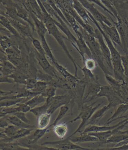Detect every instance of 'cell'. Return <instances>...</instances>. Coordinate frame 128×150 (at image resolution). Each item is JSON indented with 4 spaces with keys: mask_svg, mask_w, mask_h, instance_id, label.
<instances>
[{
    "mask_svg": "<svg viewBox=\"0 0 128 150\" xmlns=\"http://www.w3.org/2000/svg\"><path fill=\"white\" fill-rule=\"evenodd\" d=\"M43 22H44L46 27L47 28L49 33L52 35L54 37V38L56 40L59 45L63 50L67 56L73 64L75 71L74 75L78 77V70L79 69V64L76 62L75 59H74L73 57L71 54L65 44V40H69L68 38L62 35L61 32L59 30L58 27L56 25V24L54 22L53 18L48 13L44 15Z\"/></svg>",
    "mask_w": 128,
    "mask_h": 150,
    "instance_id": "obj_1",
    "label": "cell"
},
{
    "mask_svg": "<svg viewBox=\"0 0 128 150\" xmlns=\"http://www.w3.org/2000/svg\"><path fill=\"white\" fill-rule=\"evenodd\" d=\"M80 31L91 52L92 58L96 60L98 65L100 67L105 74H108L112 75V74L104 64L105 59L102 52L100 44L98 40L94 35L89 34L82 27H81Z\"/></svg>",
    "mask_w": 128,
    "mask_h": 150,
    "instance_id": "obj_2",
    "label": "cell"
},
{
    "mask_svg": "<svg viewBox=\"0 0 128 150\" xmlns=\"http://www.w3.org/2000/svg\"><path fill=\"white\" fill-rule=\"evenodd\" d=\"M95 103L96 102L93 103V104H91V105H87L85 103H84L82 105L81 108V111L79 114L76 117H75V118L73 119V120H71L70 121V123H73L79 119H81V122L75 132H74L73 133L70 135V136H69L68 137L70 138V137L73 136L74 135H75L76 134L78 133L81 134L82 132H83V131L84 130V128H85L86 127L87 124L90 118L91 117L94 113L101 105L102 103H99L96 106H94Z\"/></svg>",
    "mask_w": 128,
    "mask_h": 150,
    "instance_id": "obj_3",
    "label": "cell"
},
{
    "mask_svg": "<svg viewBox=\"0 0 128 150\" xmlns=\"http://www.w3.org/2000/svg\"><path fill=\"white\" fill-rule=\"evenodd\" d=\"M46 146H52L56 150H92L93 149L87 148L86 147H82L77 144L71 141L69 138L57 141H48L44 142L41 144Z\"/></svg>",
    "mask_w": 128,
    "mask_h": 150,
    "instance_id": "obj_4",
    "label": "cell"
},
{
    "mask_svg": "<svg viewBox=\"0 0 128 150\" xmlns=\"http://www.w3.org/2000/svg\"><path fill=\"white\" fill-rule=\"evenodd\" d=\"M85 7L87 10L88 11L91 13L94 18L99 23H104L109 26L113 25V23L110 22L107 17L104 15L103 13L99 12L97 8H96L94 4L89 2L87 0H78Z\"/></svg>",
    "mask_w": 128,
    "mask_h": 150,
    "instance_id": "obj_5",
    "label": "cell"
},
{
    "mask_svg": "<svg viewBox=\"0 0 128 150\" xmlns=\"http://www.w3.org/2000/svg\"><path fill=\"white\" fill-rule=\"evenodd\" d=\"M72 100L71 95L66 94V95H59L47 99V101L50 107L48 110V113L53 114L54 112L60 108L62 106L70 103Z\"/></svg>",
    "mask_w": 128,
    "mask_h": 150,
    "instance_id": "obj_6",
    "label": "cell"
},
{
    "mask_svg": "<svg viewBox=\"0 0 128 150\" xmlns=\"http://www.w3.org/2000/svg\"><path fill=\"white\" fill-rule=\"evenodd\" d=\"M94 36L98 40L99 43L100 44L101 50L105 59V62L110 69H113L111 52L108 45H107L106 42H105L103 36L97 28H95V33Z\"/></svg>",
    "mask_w": 128,
    "mask_h": 150,
    "instance_id": "obj_7",
    "label": "cell"
},
{
    "mask_svg": "<svg viewBox=\"0 0 128 150\" xmlns=\"http://www.w3.org/2000/svg\"><path fill=\"white\" fill-rule=\"evenodd\" d=\"M99 82L87 83L85 88V93L84 95L83 100L84 103L90 102L92 100L96 98V96L98 94L101 88Z\"/></svg>",
    "mask_w": 128,
    "mask_h": 150,
    "instance_id": "obj_8",
    "label": "cell"
},
{
    "mask_svg": "<svg viewBox=\"0 0 128 150\" xmlns=\"http://www.w3.org/2000/svg\"><path fill=\"white\" fill-rule=\"evenodd\" d=\"M8 18L12 25L16 29V30L23 38L31 39L33 37V30L29 24H24L17 21L14 20L11 18Z\"/></svg>",
    "mask_w": 128,
    "mask_h": 150,
    "instance_id": "obj_9",
    "label": "cell"
},
{
    "mask_svg": "<svg viewBox=\"0 0 128 150\" xmlns=\"http://www.w3.org/2000/svg\"><path fill=\"white\" fill-rule=\"evenodd\" d=\"M100 25L104 32L110 38L115 45H118L123 48L120 35L116 26L115 25L109 26L104 23H101Z\"/></svg>",
    "mask_w": 128,
    "mask_h": 150,
    "instance_id": "obj_10",
    "label": "cell"
},
{
    "mask_svg": "<svg viewBox=\"0 0 128 150\" xmlns=\"http://www.w3.org/2000/svg\"><path fill=\"white\" fill-rule=\"evenodd\" d=\"M128 119V118H127L126 119L123 120L122 121H121L116 125L111 126L105 125L104 126H98L97 125H88L84 129V130L81 134L88 133L90 132H102V131H107L109 130H114L122 125V124L125 123Z\"/></svg>",
    "mask_w": 128,
    "mask_h": 150,
    "instance_id": "obj_11",
    "label": "cell"
},
{
    "mask_svg": "<svg viewBox=\"0 0 128 150\" xmlns=\"http://www.w3.org/2000/svg\"><path fill=\"white\" fill-rule=\"evenodd\" d=\"M77 37H78L77 42V49L76 50L81 56L82 59L84 62L86 59L84 56L85 54H87L88 56L90 58H92V55L91 52L90 50V48L84 39L82 34L81 35H79Z\"/></svg>",
    "mask_w": 128,
    "mask_h": 150,
    "instance_id": "obj_12",
    "label": "cell"
},
{
    "mask_svg": "<svg viewBox=\"0 0 128 150\" xmlns=\"http://www.w3.org/2000/svg\"><path fill=\"white\" fill-rule=\"evenodd\" d=\"M49 128L48 127L45 129H37L31 136L28 137L27 143L24 145L23 147L27 148L28 145L36 144L40 139L42 138L47 133L48 131H49Z\"/></svg>",
    "mask_w": 128,
    "mask_h": 150,
    "instance_id": "obj_13",
    "label": "cell"
},
{
    "mask_svg": "<svg viewBox=\"0 0 128 150\" xmlns=\"http://www.w3.org/2000/svg\"><path fill=\"white\" fill-rule=\"evenodd\" d=\"M110 109L111 108L110 106L107 105L104 106L99 110H96L89 120L87 124L86 127L88 125H96Z\"/></svg>",
    "mask_w": 128,
    "mask_h": 150,
    "instance_id": "obj_14",
    "label": "cell"
},
{
    "mask_svg": "<svg viewBox=\"0 0 128 150\" xmlns=\"http://www.w3.org/2000/svg\"><path fill=\"white\" fill-rule=\"evenodd\" d=\"M73 7L83 20L86 23L89 24L90 22H91V19L88 13V11L78 0H74Z\"/></svg>",
    "mask_w": 128,
    "mask_h": 150,
    "instance_id": "obj_15",
    "label": "cell"
},
{
    "mask_svg": "<svg viewBox=\"0 0 128 150\" xmlns=\"http://www.w3.org/2000/svg\"><path fill=\"white\" fill-rule=\"evenodd\" d=\"M35 24V30L38 35L39 38L42 36H45L48 32V30L46 27L45 23L43 21L40 20L34 13H30Z\"/></svg>",
    "mask_w": 128,
    "mask_h": 150,
    "instance_id": "obj_16",
    "label": "cell"
},
{
    "mask_svg": "<svg viewBox=\"0 0 128 150\" xmlns=\"http://www.w3.org/2000/svg\"><path fill=\"white\" fill-rule=\"evenodd\" d=\"M5 117H6V118L7 119V120L9 122V123L16 126L19 128H36L35 125H31L30 124L26 123L25 122L23 121L22 120H21L18 117H17V116H16L15 115H13V114L8 115Z\"/></svg>",
    "mask_w": 128,
    "mask_h": 150,
    "instance_id": "obj_17",
    "label": "cell"
},
{
    "mask_svg": "<svg viewBox=\"0 0 128 150\" xmlns=\"http://www.w3.org/2000/svg\"><path fill=\"white\" fill-rule=\"evenodd\" d=\"M0 22H1V25L4 28H5L7 30H8L12 35L16 37V38H23L18 31L16 30V29L13 27V25H12V23H11V22L7 17L1 15L0 17Z\"/></svg>",
    "mask_w": 128,
    "mask_h": 150,
    "instance_id": "obj_18",
    "label": "cell"
},
{
    "mask_svg": "<svg viewBox=\"0 0 128 150\" xmlns=\"http://www.w3.org/2000/svg\"><path fill=\"white\" fill-rule=\"evenodd\" d=\"M69 138V137H68ZM71 141L75 143H81L86 142H97L99 141L97 137L90 135L88 133L81 134L80 136L77 137H71L69 138Z\"/></svg>",
    "mask_w": 128,
    "mask_h": 150,
    "instance_id": "obj_19",
    "label": "cell"
},
{
    "mask_svg": "<svg viewBox=\"0 0 128 150\" xmlns=\"http://www.w3.org/2000/svg\"><path fill=\"white\" fill-rule=\"evenodd\" d=\"M79 68H80L83 72L84 75V78L82 80L86 83H90V82H97L98 81V77L97 75H95L92 72V70H89L87 69L86 67L84 66L82 67L80 65H78Z\"/></svg>",
    "mask_w": 128,
    "mask_h": 150,
    "instance_id": "obj_20",
    "label": "cell"
},
{
    "mask_svg": "<svg viewBox=\"0 0 128 150\" xmlns=\"http://www.w3.org/2000/svg\"><path fill=\"white\" fill-rule=\"evenodd\" d=\"M46 101L47 98L44 96L42 94H39L25 102V103L27 104L32 109L38 106L39 105L42 103H45Z\"/></svg>",
    "mask_w": 128,
    "mask_h": 150,
    "instance_id": "obj_21",
    "label": "cell"
},
{
    "mask_svg": "<svg viewBox=\"0 0 128 150\" xmlns=\"http://www.w3.org/2000/svg\"><path fill=\"white\" fill-rule=\"evenodd\" d=\"M128 110V103H123L120 104L118 108H117L113 115L107 120L105 125H109L115 121V119L117 118L120 115L124 113Z\"/></svg>",
    "mask_w": 128,
    "mask_h": 150,
    "instance_id": "obj_22",
    "label": "cell"
},
{
    "mask_svg": "<svg viewBox=\"0 0 128 150\" xmlns=\"http://www.w3.org/2000/svg\"><path fill=\"white\" fill-rule=\"evenodd\" d=\"M40 38L41 43H42V46L43 47L44 50H45L46 55L50 59V60H51L53 64H54L57 62L58 61L54 57V55L52 52V50L49 47L48 43L47 42L45 36L40 37Z\"/></svg>",
    "mask_w": 128,
    "mask_h": 150,
    "instance_id": "obj_23",
    "label": "cell"
},
{
    "mask_svg": "<svg viewBox=\"0 0 128 150\" xmlns=\"http://www.w3.org/2000/svg\"><path fill=\"white\" fill-rule=\"evenodd\" d=\"M20 128L17 127L16 126L11 124V125H9L8 126H7L5 129H1L3 130V131L2 130L1 131L6 136L7 138L4 139H1V140H4L1 141V142H7L8 140L12 138V137L14 136V135L16 134L18 130Z\"/></svg>",
    "mask_w": 128,
    "mask_h": 150,
    "instance_id": "obj_24",
    "label": "cell"
},
{
    "mask_svg": "<svg viewBox=\"0 0 128 150\" xmlns=\"http://www.w3.org/2000/svg\"><path fill=\"white\" fill-rule=\"evenodd\" d=\"M90 135L94 136L98 139L100 142L105 144L107 140H108L111 136L113 135V130L102 131V132H90L88 133Z\"/></svg>",
    "mask_w": 128,
    "mask_h": 150,
    "instance_id": "obj_25",
    "label": "cell"
},
{
    "mask_svg": "<svg viewBox=\"0 0 128 150\" xmlns=\"http://www.w3.org/2000/svg\"><path fill=\"white\" fill-rule=\"evenodd\" d=\"M51 114L49 113H46L40 116L38 118V128L45 129L47 128L49 126Z\"/></svg>",
    "mask_w": 128,
    "mask_h": 150,
    "instance_id": "obj_26",
    "label": "cell"
},
{
    "mask_svg": "<svg viewBox=\"0 0 128 150\" xmlns=\"http://www.w3.org/2000/svg\"><path fill=\"white\" fill-rule=\"evenodd\" d=\"M35 129L30 128H20L16 134L14 135V136L12 137V138L8 140L7 142H12L15 140H18L20 139L23 138L25 137L28 136L31 132L34 130Z\"/></svg>",
    "mask_w": 128,
    "mask_h": 150,
    "instance_id": "obj_27",
    "label": "cell"
},
{
    "mask_svg": "<svg viewBox=\"0 0 128 150\" xmlns=\"http://www.w3.org/2000/svg\"><path fill=\"white\" fill-rule=\"evenodd\" d=\"M53 131L57 137L63 139L68 133V129L66 123H62L54 126Z\"/></svg>",
    "mask_w": 128,
    "mask_h": 150,
    "instance_id": "obj_28",
    "label": "cell"
},
{
    "mask_svg": "<svg viewBox=\"0 0 128 150\" xmlns=\"http://www.w3.org/2000/svg\"><path fill=\"white\" fill-rule=\"evenodd\" d=\"M49 107H50L49 104L47 101H46V102H45L43 105L31 109V110H30V112L33 114L34 115H35V117L38 118L42 114L47 113Z\"/></svg>",
    "mask_w": 128,
    "mask_h": 150,
    "instance_id": "obj_29",
    "label": "cell"
},
{
    "mask_svg": "<svg viewBox=\"0 0 128 150\" xmlns=\"http://www.w3.org/2000/svg\"><path fill=\"white\" fill-rule=\"evenodd\" d=\"M27 100L26 98H11L5 99V100H1V107H10L16 105L23 101Z\"/></svg>",
    "mask_w": 128,
    "mask_h": 150,
    "instance_id": "obj_30",
    "label": "cell"
},
{
    "mask_svg": "<svg viewBox=\"0 0 128 150\" xmlns=\"http://www.w3.org/2000/svg\"><path fill=\"white\" fill-rule=\"evenodd\" d=\"M10 78L13 79L14 81L17 84H25L27 79H28L26 75L19 72L14 71L11 75H9Z\"/></svg>",
    "mask_w": 128,
    "mask_h": 150,
    "instance_id": "obj_31",
    "label": "cell"
},
{
    "mask_svg": "<svg viewBox=\"0 0 128 150\" xmlns=\"http://www.w3.org/2000/svg\"><path fill=\"white\" fill-rule=\"evenodd\" d=\"M69 109V107L67 104L63 105L60 107V110H59L58 114L57 115V118L55 119L53 123L49 126V128L54 127V126H55V125L58 124L60 120H62V119L65 117V115H66Z\"/></svg>",
    "mask_w": 128,
    "mask_h": 150,
    "instance_id": "obj_32",
    "label": "cell"
},
{
    "mask_svg": "<svg viewBox=\"0 0 128 150\" xmlns=\"http://www.w3.org/2000/svg\"><path fill=\"white\" fill-rule=\"evenodd\" d=\"M128 138V134H115L107 140L105 144H118Z\"/></svg>",
    "mask_w": 128,
    "mask_h": 150,
    "instance_id": "obj_33",
    "label": "cell"
},
{
    "mask_svg": "<svg viewBox=\"0 0 128 150\" xmlns=\"http://www.w3.org/2000/svg\"><path fill=\"white\" fill-rule=\"evenodd\" d=\"M14 45L13 42L9 38L8 35H1V50L4 51L7 48L12 47Z\"/></svg>",
    "mask_w": 128,
    "mask_h": 150,
    "instance_id": "obj_34",
    "label": "cell"
},
{
    "mask_svg": "<svg viewBox=\"0 0 128 150\" xmlns=\"http://www.w3.org/2000/svg\"><path fill=\"white\" fill-rule=\"evenodd\" d=\"M48 86L49 84L47 82L43 80H39L37 81L36 86L32 91L37 93L41 94L46 89Z\"/></svg>",
    "mask_w": 128,
    "mask_h": 150,
    "instance_id": "obj_35",
    "label": "cell"
},
{
    "mask_svg": "<svg viewBox=\"0 0 128 150\" xmlns=\"http://www.w3.org/2000/svg\"><path fill=\"white\" fill-rule=\"evenodd\" d=\"M57 87L49 85L46 89L42 93V95L47 99H50L56 96Z\"/></svg>",
    "mask_w": 128,
    "mask_h": 150,
    "instance_id": "obj_36",
    "label": "cell"
},
{
    "mask_svg": "<svg viewBox=\"0 0 128 150\" xmlns=\"http://www.w3.org/2000/svg\"><path fill=\"white\" fill-rule=\"evenodd\" d=\"M32 41V45H33L34 47L36 50H37L39 54L42 55H46L45 50H44L43 47L42 46L41 42L37 40L36 38L33 37L31 39H30Z\"/></svg>",
    "mask_w": 128,
    "mask_h": 150,
    "instance_id": "obj_37",
    "label": "cell"
},
{
    "mask_svg": "<svg viewBox=\"0 0 128 150\" xmlns=\"http://www.w3.org/2000/svg\"><path fill=\"white\" fill-rule=\"evenodd\" d=\"M18 112L16 107L10 106V107H1V114L0 117H5L8 115H12L16 112Z\"/></svg>",
    "mask_w": 128,
    "mask_h": 150,
    "instance_id": "obj_38",
    "label": "cell"
},
{
    "mask_svg": "<svg viewBox=\"0 0 128 150\" xmlns=\"http://www.w3.org/2000/svg\"><path fill=\"white\" fill-rule=\"evenodd\" d=\"M84 66L86 67L87 69L90 70H93L97 67V64H98L96 60L93 58L89 57L88 59H86L85 62H84Z\"/></svg>",
    "mask_w": 128,
    "mask_h": 150,
    "instance_id": "obj_39",
    "label": "cell"
},
{
    "mask_svg": "<svg viewBox=\"0 0 128 150\" xmlns=\"http://www.w3.org/2000/svg\"><path fill=\"white\" fill-rule=\"evenodd\" d=\"M122 62L125 71V82L128 84V54L125 56H122Z\"/></svg>",
    "mask_w": 128,
    "mask_h": 150,
    "instance_id": "obj_40",
    "label": "cell"
},
{
    "mask_svg": "<svg viewBox=\"0 0 128 150\" xmlns=\"http://www.w3.org/2000/svg\"><path fill=\"white\" fill-rule=\"evenodd\" d=\"M37 79H34V78H28L27 79L25 85H26V88L27 90H31L32 91L33 89H34L36 84H37Z\"/></svg>",
    "mask_w": 128,
    "mask_h": 150,
    "instance_id": "obj_41",
    "label": "cell"
},
{
    "mask_svg": "<svg viewBox=\"0 0 128 150\" xmlns=\"http://www.w3.org/2000/svg\"><path fill=\"white\" fill-rule=\"evenodd\" d=\"M16 108H17L18 112H22L26 113L27 112H30V110H31V108L26 103H19L16 105Z\"/></svg>",
    "mask_w": 128,
    "mask_h": 150,
    "instance_id": "obj_42",
    "label": "cell"
},
{
    "mask_svg": "<svg viewBox=\"0 0 128 150\" xmlns=\"http://www.w3.org/2000/svg\"><path fill=\"white\" fill-rule=\"evenodd\" d=\"M87 1H88L89 2H91L92 3L95 4H96L97 5L101 7L102 8H103L104 10L105 11V12H107L111 16H112V17L115 18V16H114L113 14L112 13L111 11L109 10L106 7H105V6L102 3L101 1L100 0H87Z\"/></svg>",
    "mask_w": 128,
    "mask_h": 150,
    "instance_id": "obj_43",
    "label": "cell"
},
{
    "mask_svg": "<svg viewBox=\"0 0 128 150\" xmlns=\"http://www.w3.org/2000/svg\"><path fill=\"white\" fill-rule=\"evenodd\" d=\"M13 115H14L18 117L21 120H22L24 122H25L26 123L30 124V122L28 119L27 118V116L26 115V113L22 112H17L13 114Z\"/></svg>",
    "mask_w": 128,
    "mask_h": 150,
    "instance_id": "obj_44",
    "label": "cell"
},
{
    "mask_svg": "<svg viewBox=\"0 0 128 150\" xmlns=\"http://www.w3.org/2000/svg\"><path fill=\"white\" fill-rule=\"evenodd\" d=\"M15 82L8 75H1V83H13Z\"/></svg>",
    "mask_w": 128,
    "mask_h": 150,
    "instance_id": "obj_45",
    "label": "cell"
},
{
    "mask_svg": "<svg viewBox=\"0 0 128 150\" xmlns=\"http://www.w3.org/2000/svg\"><path fill=\"white\" fill-rule=\"evenodd\" d=\"M9 122L8 121L6 117H1L0 120V127L1 129H5L9 125Z\"/></svg>",
    "mask_w": 128,
    "mask_h": 150,
    "instance_id": "obj_46",
    "label": "cell"
},
{
    "mask_svg": "<svg viewBox=\"0 0 128 150\" xmlns=\"http://www.w3.org/2000/svg\"><path fill=\"white\" fill-rule=\"evenodd\" d=\"M109 150H128V144L124 145L118 147H113V148L109 149Z\"/></svg>",
    "mask_w": 128,
    "mask_h": 150,
    "instance_id": "obj_47",
    "label": "cell"
},
{
    "mask_svg": "<svg viewBox=\"0 0 128 150\" xmlns=\"http://www.w3.org/2000/svg\"><path fill=\"white\" fill-rule=\"evenodd\" d=\"M127 144H128V138L127 139L124 140L123 141H122V142L116 144V145H115L114 147H120V146H122L123 145H127Z\"/></svg>",
    "mask_w": 128,
    "mask_h": 150,
    "instance_id": "obj_48",
    "label": "cell"
}]
</instances>
